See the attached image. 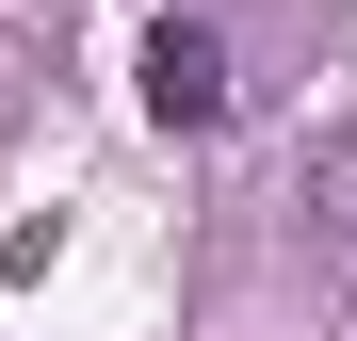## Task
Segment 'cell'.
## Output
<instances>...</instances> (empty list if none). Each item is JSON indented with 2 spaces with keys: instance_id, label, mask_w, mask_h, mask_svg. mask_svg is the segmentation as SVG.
I'll return each mask as SVG.
<instances>
[{
  "instance_id": "1",
  "label": "cell",
  "mask_w": 357,
  "mask_h": 341,
  "mask_svg": "<svg viewBox=\"0 0 357 341\" xmlns=\"http://www.w3.org/2000/svg\"><path fill=\"white\" fill-rule=\"evenodd\" d=\"M146 114L162 130H227V33L211 17H162L146 33Z\"/></svg>"
},
{
  "instance_id": "2",
  "label": "cell",
  "mask_w": 357,
  "mask_h": 341,
  "mask_svg": "<svg viewBox=\"0 0 357 341\" xmlns=\"http://www.w3.org/2000/svg\"><path fill=\"white\" fill-rule=\"evenodd\" d=\"M292 211H309V244H325V260H357V114H341V130H309Z\"/></svg>"
}]
</instances>
